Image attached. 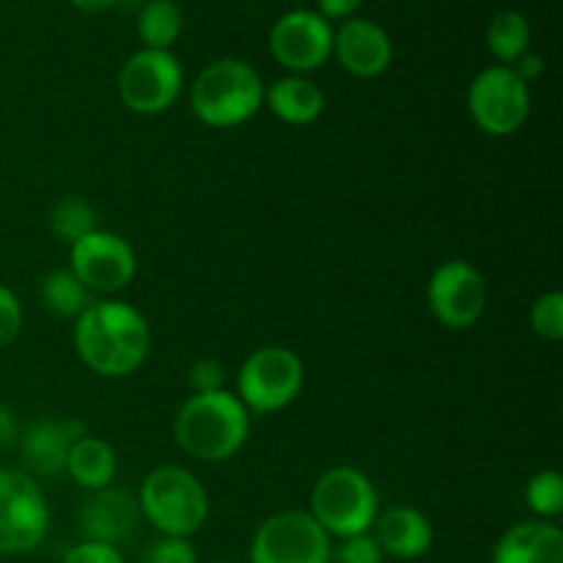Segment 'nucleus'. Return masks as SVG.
Wrapping results in <instances>:
<instances>
[{"mask_svg":"<svg viewBox=\"0 0 563 563\" xmlns=\"http://www.w3.org/2000/svg\"><path fill=\"white\" fill-rule=\"evenodd\" d=\"M77 357L108 379L130 377L146 363L152 328L135 306L115 297H97L75 319Z\"/></svg>","mask_w":563,"mask_h":563,"instance_id":"nucleus-1","label":"nucleus"},{"mask_svg":"<svg viewBox=\"0 0 563 563\" xmlns=\"http://www.w3.org/2000/svg\"><path fill=\"white\" fill-rule=\"evenodd\" d=\"M251 434V412L231 390L192 394L174 418V440L198 462H225Z\"/></svg>","mask_w":563,"mask_h":563,"instance_id":"nucleus-2","label":"nucleus"},{"mask_svg":"<svg viewBox=\"0 0 563 563\" xmlns=\"http://www.w3.org/2000/svg\"><path fill=\"white\" fill-rule=\"evenodd\" d=\"M190 108L201 124L234 130L264 108L262 75L242 58L212 60L192 80Z\"/></svg>","mask_w":563,"mask_h":563,"instance_id":"nucleus-3","label":"nucleus"},{"mask_svg":"<svg viewBox=\"0 0 563 563\" xmlns=\"http://www.w3.org/2000/svg\"><path fill=\"white\" fill-rule=\"evenodd\" d=\"M137 506L159 537L190 539L209 520L207 487L181 465L154 467L137 489Z\"/></svg>","mask_w":563,"mask_h":563,"instance_id":"nucleus-4","label":"nucleus"},{"mask_svg":"<svg viewBox=\"0 0 563 563\" xmlns=\"http://www.w3.org/2000/svg\"><path fill=\"white\" fill-rule=\"evenodd\" d=\"M308 515L328 537L350 539L368 533L379 515L377 487L361 467L335 465L313 482Z\"/></svg>","mask_w":563,"mask_h":563,"instance_id":"nucleus-5","label":"nucleus"},{"mask_svg":"<svg viewBox=\"0 0 563 563\" xmlns=\"http://www.w3.org/2000/svg\"><path fill=\"white\" fill-rule=\"evenodd\" d=\"M306 385V366L289 346H262L236 374V399L251 416L286 410Z\"/></svg>","mask_w":563,"mask_h":563,"instance_id":"nucleus-6","label":"nucleus"},{"mask_svg":"<svg viewBox=\"0 0 563 563\" xmlns=\"http://www.w3.org/2000/svg\"><path fill=\"white\" fill-rule=\"evenodd\" d=\"M467 113L484 135H515L531 115V86L511 66H487L467 88Z\"/></svg>","mask_w":563,"mask_h":563,"instance_id":"nucleus-7","label":"nucleus"},{"mask_svg":"<svg viewBox=\"0 0 563 563\" xmlns=\"http://www.w3.org/2000/svg\"><path fill=\"white\" fill-rule=\"evenodd\" d=\"M49 533V506L33 476L0 467V555H25Z\"/></svg>","mask_w":563,"mask_h":563,"instance_id":"nucleus-8","label":"nucleus"},{"mask_svg":"<svg viewBox=\"0 0 563 563\" xmlns=\"http://www.w3.org/2000/svg\"><path fill=\"white\" fill-rule=\"evenodd\" d=\"M185 88V71L170 49H137L124 60L115 91L124 108L137 115H159L176 104Z\"/></svg>","mask_w":563,"mask_h":563,"instance_id":"nucleus-9","label":"nucleus"},{"mask_svg":"<svg viewBox=\"0 0 563 563\" xmlns=\"http://www.w3.org/2000/svg\"><path fill=\"white\" fill-rule=\"evenodd\" d=\"M333 544L308 511L286 509L256 528L247 563H330Z\"/></svg>","mask_w":563,"mask_h":563,"instance_id":"nucleus-10","label":"nucleus"},{"mask_svg":"<svg viewBox=\"0 0 563 563\" xmlns=\"http://www.w3.org/2000/svg\"><path fill=\"white\" fill-rule=\"evenodd\" d=\"M69 269L93 297H113L135 278L137 256L124 236L97 229L69 245Z\"/></svg>","mask_w":563,"mask_h":563,"instance_id":"nucleus-11","label":"nucleus"},{"mask_svg":"<svg viewBox=\"0 0 563 563\" xmlns=\"http://www.w3.org/2000/svg\"><path fill=\"white\" fill-rule=\"evenodd\" d=\"M489 289L482 269L473 267L465 258L443 262L432 273L427 286L429 311L434 313L443 328L467 330L487 311Z\"/></svg>","mask_w":563,"mask_h":563,"instance_id":"nucleus-12","label":"nucleus"},{"mask_svg":"<svg viewBox=\"0 0 563 563\" xmlns=\"http://www.w3.org/2000/svg\"><path fill=\"white\" fill-rule=\"evenodd\" d=\"M333 25L313 9H291L269 31V53L291 75L317 71L333 58Z\"/></svg>","mask_w":563,"mask_h":563,"instance_id":"nucleus-13","label":"nucleus"},{"mask_svg":"<svg viewBox=\"0 0 563 563\" xmlns=\"http://www.w3.org/2000/svg\"><path fill=\"white\" fill-rule=\"evenodd\" d=\"M137 522H141L137 495L119 487H104L97 489V493H88L80 511H77L80 537L88 539V542L113 544V548L135 537Z\"/></svg>","mask_w":563,"mask_h":563,"instance_id":"nucleus-14","label":"nucleus"},{"mask_svg":"<svg viewBox=\"0 0 563 563\" xmlns=\"http://www.w3.org/2000/svg\"><path fill=\"white\" fill-rule=\"evenodd\" d=\"M333 58L352 77L372 80V77L385 75L394 64V42L379 22L352 16L341 22L339 31L333 33Z\"/></svg>","mask_w":563,"mask_h":563,"instance_id":"nucleus-15","label":"nucleus"},{"mask_svg":"<svg viewBox=\"0 0 563 563\" xmlns=\"http://www.w3.org/2000/svg\"><path fill=\"white\" fill-rule=\"evenodd\" d=\"M82 434H86V427L77 418L31 423L20 438V456L27 476H60L66 471V456H69L71 443L80 440Z\"/></svg>","mask_w":563,"mask_h":563,"instance_id":"nucleus-16","label":"nucleus"},{"mask_svg":"<svg viewBox=\"0 0 563 563\" xmlns=\"http://www.w3.org/2000/svg\"><path fill=\"white\" fill-rule=\"evenodd\" d=\"M372 537L383 548L385 559L416 561L429 553L434 542V528L423 511L412 506H390L388 511H379L372 526Z\"/></svg>","mask_w":563,"mask_h":563,"instance_id":"nucleus-17","label":"nucleus"},{"mask_svg":"<svg viewBox=\"0 0 563 563\" xmlns=\"http://www.w3.org/2000/svg\"><path fill=\"white\" fill-rule=\"evenodd\" d=\"M493 563H563V531L550 520L517 522L495 544Z\"/></svg>","mask_w":563,"mask_h":563,"instance_id":"nucleus-18","label":"nucleus"},{"mask_svg":"<svg viewBox=\"0 0 563 563\" xmlns=\"http://www.w3.org/2000/svg\"><path fill=\"white\" fill-rule=\"evenodd\" d=\"M264 104L284 124L306 126L324 113V91L302 75H286L264 86Z\"/></svg>","mask_w":563,"mask_h":563,"instance_id":"nucleus-19","label":"nucleus"},{"mask_svg":"<svg viewBox=\"0 0 563 563\" xmlns=\"http://www.w3.org/2000/svg\"><path fill=\"white\" fill-rule=\"evenodd\" d=\"M64 473L80 489L97 493V489L113 487L115 473H119V456L102 438L82 434L80 440L71 443Z\"/></svg>","mask_w":563,"mask_h":563,"instance_id":"nucleus-20","label":"nucleus"},{"mask_svg":"<svg viewBox=\"0 0 563 563\" xmlns=\"http://www.w3.org/2000/svg\"><path fill=\"white\" fill-rule=\"evenodd\" d=\"M487 47L500 66H515L531 47V22L515 9L498 11L489 20Z\"/></svg>","mask_w":563,"mask_h":563,"instance_id":"nucleus-21","label":"nucleus"},{"mask_svg":"<svg viewBox=\"0 0 563 563\" xmlns=\"http://www.w3.org/2000/svg\"><path fill=\"white\" fill-rule=\"evenodd\" d=\"M185 31V14L176 0H148L137 14V38L146 49H170Z\"/></svg>","mask_w":563,"mask_h":563,"instance_id":"nucleus-22","label":"nucleus"},{"mask_svg":"<svg viewBox=\"0 0 563 563\" xmlns=\"http://www.w3.org/2000/svg\"><path fill=\"white\" fill-rule=\"evenodd\" d=\"M38 295H42L44 308L58 319H77L86 311L88 302L93 300L91 291L75 278V273L69 267L49 269L42 278Z\"/></svg>","mask_w":563,"mask_h":563,"instance_id":"nucleus-23","label":"nucleus"},{"mask_svg":"<svg viewBox=\"0 0 563 563\" xmlns=\"http://www.w3.org/2000/svg\"><path fill=\"white\" fill-rule=\"evenodd\" d=\"M49 231L55 240L75 245L77 240L97 231V212L82 196H66L49 212Z\"/></svg>","mask_w":563,"mask_h":563,"instance_id":"nucleus-24","label":"nucleus"},{"mask_svg":"<svg viewBox=\"0 0 563 563\" xmlns=\"http://www.w3.org/2000/svg\"><path fill=\"white\" fill-rule=\"evenodd\" d=\"M526 504L537 515V520L555 522L563 511V476L553 467L539 471L526 484Z\"/></svg>","mask_w":563,"mask_h":563,"instance_id":"nucleus-25","label":"nucleus"},{"mask_svg":"<svg viewBox=\"0 0 563 563\" xmlns=\"http://www.w3.org/2000/svg\"><path fill=\"white\" fill-rule=\"evenodd\" d=\"M531 328L539 339L561 341L563 339V295L559 289L544 291L531 306Z\"/></svg>","mask_w":563,"mask_h":563,"instance_id":"nucleus-26","label":"nucleus"},{"mask_svg":"<svg viewBox=\"0 0 563 563\" xmlns=\"http://www.w3.org/2000/svg\"><path fill=\"white\" fill-rule=\"evenodd\" d=\"M330 561L335 563H385L383 548L377 544V539L368 533H357V537L341 539L339 548L330 553Z\"/></svg>","mask_w":563,"mask_h":563,"instance_id":"nucleus-27","label":"nucleus"},{"mask_svg":"<svg viewBox=\"0 0 563 563\" xmlns=\"http://www.w3.org/2000/svg\"><path fill=\"white\" fill-rule=\"evenodd\" d=\"M22 322H25V313H22L20 297L9 286L0 284V350L14 344L22 330Z\"/></svg>","mask_w":563,"mask_h":563,"instance_id":"nucleus-28","label":"nucleus"},{"mask_svg":"<svg viewBox=\"0 0 563 563\" xmlns=\"http://www.w3.org/2000/svg\"><path fill=\"white\" fill-rule=\"evenodd\" d=\"M146 563H198V553L190 539L159 537L148 548Z\"/></svg>","mask_w":563,"mask_h":563,"instance_id":"nucleus-29","label":"nucleus"},{"mask_svg":"<svg viewBox=\"0 0 563 563\" xmlns=\"http://www.w3.org/2000/svg\"><path fill=\"white\" fill-rule=\"evenodd\" d=\"M190 388L192 394H214V390H225V366L218 357H201L190 366Z\"/></svg>","mask_w":563,"mask_h":563,"instance_id":"nucleus-30","label":"nucleus"},{"mask_svg":"<svg viewBox=\"0 0 563 563\" xmlns=\"http://www.w3.org/2000/svg\"><path fill=\"white\" fill-rule=\"evenodd\" d=\"M60 563H126L124 555H121L119 548L102 542H88V539H80L75 548L66 550L64 561Z\"/></svg>","mask_w":563,"mask_h":563,"instance_id":"nucleus-31","label":"nucleus"},{"mask_svg":"<svg viewBox=\"0 0 563 563\" xmlns=\"http://www.w3.org/2000/svg\"><path fill=\"white\" fill-rule=\"evenodd\" d=\"M363 5V0H317V11L324 20H352L357 14V9Z\"/></svg>","mask_w":563,"mask_h":563,"instance_id":"nucleus-32","label":"nucleus"},{"mask_svg":"<svg viewBox=\"0 0 563 563\" xmlns=\"http://www.w3.org/2000/svg\"><path fill=\"white\" fill-rule=\"evenodd\" d=\"M511 69H515L517 75L522 77V82H528V86H531L533 80H539V77L544 75V69H548V66H544V58H542V55L526 53V55H522L520 60H517L515 66H511Z\"/></svg>","mask_w":563,"mask_h":563,"instance_id":"nucleus-33","label":"nucleus"},{"mask_svg":"<svg viewBox=\"0 0 563 563\" xmlns=\"http://www.w3.org/2000/svg\"><path fill=\"white\" fill-rule=\"evenodd\" d=\"M121 0H69L71 9L82 11V14H102V11L113 9Z\"/></svg>","mask_w":563,"mask_h":563,"instance_id":"nucleus-34","label":"nucleus"},{"mask_svg":"<svg viewBox=\"0 0 563 563\" xmlns=\"http://www.w3.org/2000/svg\"><path fill=\"white\" fill-rule=\"evenodd\" d=\"M16 434V421H14V412L9 407L0 405V445L11 443Z\"/></svg>","mask_w":563,"mask_h":563,"instance_id":"nucleus-35","label":"nucleus"},{"mask_svg":"<svg viewBox=\"0 0 563 563\" xmlns=\"http://www.w3.org/2000/svg\"><path fill=\"white\" fill-rule=\"evenodd\" d=\"M209 563H234V561H209Z\"/></svg>","mask_w":563,"mask_h":563,"instance_id":"nucleus-36","label":"nucleus"}]
</instances>
